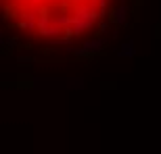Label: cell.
Listing matches in <instances>:
<instances>
[{
	"instance_id": "1",
	"label": "cell",
	"mask_w": 161,
	"mask_h": 154,
	"mask_svg": "<svg viewBox=\"0 0 161 154\" xmlns=\"http://www.w3.org/2000/svg\"><path fill=\"white\" fill-rule=\"evenodd\" d=\"M138 0H2V44L19 63H80L105 52Z\"/></svg>"
}]
</instances>
